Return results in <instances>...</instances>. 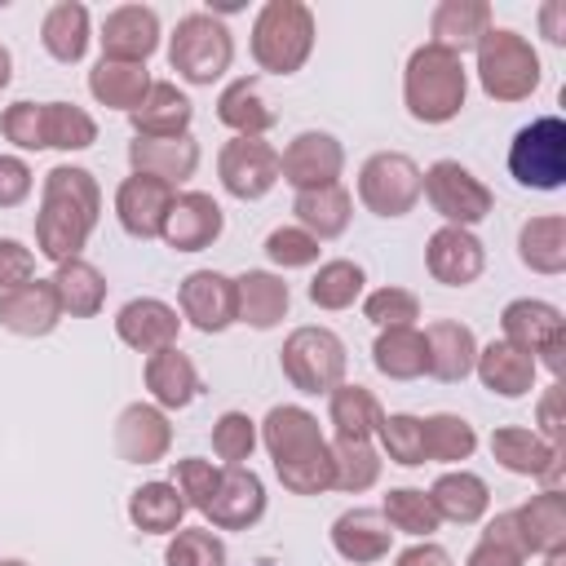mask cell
Here are the masks:
<instances>
[{
  "mask_svg": "<svg viewBox=\"0 0 566 566\" xmlns=\"http://www.w3.org/2000/svg\"><path fill=\"white\" fill-rule=\"evenodd\" d=\"M314 9L305 0H265L252 18V62L270 75H296L314 53Z\"/></svg>",
  "mask_w": 566,
  "mask_h": 566,
  "instance_id": "obj_4",
  "label": "cell"
},
{
  "mask_svg": "<svg viewBox=\"0 0 566 566\" xmlns=\"http://www.w3.org/2000/svg\"><path fill=\"white\" fill-rule=\"evenodd\" d=\"M261 447L270 451L274 478L283 482V491L292 495H323L336 482L332 469V442L318 429V416L296 407V402H279L265 411V420L256 424Z\"/></svg>",
  "mask_w": 566,
  "mask_h": 566,
  "instance_id": "obj_2",
  "label": "cell"
},
{
  "mask_svg": "<svg viewBox=\"0 0 566 566\" xmlns=\"http://www.w3.org/2000/svg\"><path fill=\"white\" fill-rule=\"evenodd\" d=\"M164 566H226V539L212 526H181L168 535Z\"/></svg>",
  "mask_w": 566,
  "mask_h": 566,
  "instance_id": "obj_49",
  "label": "cell"
},
{
  "mask_svg": "<svg viewBox=\"0 0 566 566\" xmlns=\"http://www.w3.org/2000/svg\"><path fill=\"white\" fill-rule=\"evenodd\" d=\"M35 172L27 168L22 155H0V208H18L31 199Z\"/></svg>",
  "mask_w": 566,
  "mask_h": 566,
  "instance_id": "obj_56",
  "label": "cell"
},
{
  "mask_svg": "<svg viewBox=\"0 0 566 566\" xmlns=\"http://www.w3.org/2000/svg\"><path fill=\"white\" fill-rule=\"evenodd\" d=\"M513 526H517L522 557L562 553L566 548V495H562V486H544L539 495L517 504L513 509Z\"/></svg>",
  "mask_w": 566,
  "mask_h": 566,
  "instance_id": "obj_22",
  "label": "cell"
},
{
  "mask_svg": "<svg viewBox=\"0 0 566 566\" xmlns=\"http://www.w3.org/2000/svg\"><path fill=\"white\" fill-rule=\"evenodd\" d=\"M420 429H424V460L429 464H460L478 451V429L455 411L420 416Z\"/></svg>",
  "mask_w": 566,
  "mask_h": 566,
  "instance_id": "obj_43",
  "label": "cell"
},
{
  "mask_svg": "<svg viewBox=\"0 0 566 566\" xmlns=\"http://www.w3.org/2000/svg\"><path fill=\"white\" fill-rule=\"evenodd\" d=\"M394 566H455V562H451V553H447L442 544H433V539H416L411 548H402V553L394 557Z\"/></svg>",
  "mask_w": 566,
  "mask_h": 566,
  "instance_id": "obj_59",
  "label": "cell"
},
{
  "mask_svg": "<svg viewBox=\"0 0 566 566\" xmlns=\"http://www.w3.org/2000/svg\"><path fill=\"white\" fill-rule=\"evenodd\" d=\"M363 287H367V274H363V265L358 261H349V256H336V261H323L318 270H314V279H310V301L318 305V310H349L358 296H363Z\"/></svg>",
  "mask_w": 566,
  "mask_h": 566,
  "instance_id": "obj_45",
  "label": "cell"
},
{
  "mask_svg": "<svg viewBox=\"0 0 566 566\" xmlns=\"http://www.w3.org/2000/svg\"><path fill=\"white\" fill-rule=\"evenodd\" d=\"M495 27L491 4L486 0H442L429 13V44L464 57L469 49H478V40Z\"/></svg>",
  "mask_w": 566,
  "mask_h": 566,
  "instance_id": "obj_30",
  "label": "cell"
},
{
  "mask_svg": "<svg viewBox=\"0 0 566 566\" xmlns=\"http://www.w3.org/2000/svg\"><path fill=\"white\" fill-rule=\"evenodd\" d=\"M469 97V71L464 57L438 49V44H420L407 57L402 71V106L416 124H451L464 111Z\"/></svg>",
  "mask_w": 566,
  "mask_h": 566,
  "instance_id": "obj_3",
  "label": "cell"
},
{
  "mask_svg": "<svg viewBox=\"0 0 566 566\" xmlns=\"http://www.w3.org/2000/svg\"><path fill=\"white\" fill-rule=\"evenodd\" d=\"M217 177L226 195L252 203L279 186V150L265 137H230L217 155Z\"/></svg>",
  "mask_w": 566,
  "mask_h": 566,
  "instance_id": "obj_13",
  "label": "cell"
},
{
  "mask_svg": "<svg viewBox=\"0 0 566 566\" xmlns=\"http://www.w3.org/2000/svg\"><path fill=\"white\" fill-rule=\"evenodd\" d=\"M256 442H261V433H256V420L248 411H221L212 420V455L221 464H248Z\"/></svg>",
  "mask_w": 566,
  "mask_h": 566,
  "instance_id": "obj_50",
  "label": "cell"
},
{
  "mask_svg": "<svg viewBox=\"0 0 566 566\" xmlns=\"http://www.w3.org/2000/svg\"><path fill=\"white\" fill-rule=\"evenodd\" d=\"M53 287H57L62 314H71V318H93L106 305V274L93 261H84V256L62 261L53 270Z\"/></svg>",
  "mask_w": 566,
  "mask_h": 566,
  "instance_id": "obj_42",
  "label": "cell"
},
{
  "mask_svg": "<svg viewBox=\"0 0 566 566\" xmlns=\"http://www.w3.org/2000/svg\"><path fill=\"white\" fill-rule=\"evenodd\" d=\"M177 305L195 332L217 336L234 323V279L221 270H190L177 287Z\"/></svg>",
  "mask_w": 566,
  "mask_h": 566,
  "instance_id": "obj_18",
  "label": "cell"
},
{
  "mask_svg": "<svg viewBox=\"0 0 566 566\" xmlns=\"http://www.w3.org/2000/svg\"><path fill=\"white\" fill-rule=\"evenodd\" d=\"M473 53H478V84L491 102H504V106L526 102L544 80L535 44L513 27H491Z\"/></svg>",
  "mask_w": 566,
  "mask_h": 566,
  "instance_id": "obj_5",
  "label": "cell"
},
{
  "mask_svg": "<svg viewBox=\"0 0 566 566\" xmlns=\"http://www.w3.org/2000/svg\"><path fill=\"white\" fill-rule=\"evenodd\" d=\"M539 31H544L548 44H566V4L562 0L539 4Z\"/></svg>",
  "mask_w": 566,
  "mask_h": 566,
  "instance_id": "obj_60",
  "label": "cell"
},
{
  "mask_svg": "<svg viewBox=\"0 0 566 566\" xmlns=\"http://www.w3.org/2000/svg\"><path fill=\"white\" fill-rule=\"evenodd\" d=\"M102 217V186L80 164H57L44 172L40 212H35V252L53 265L84 252Z\"/></svg>",
  "mask_w": 566,
  "mask_h": 566,
  "instance_id": "obj_1",
  "label": "cell"
},
{
  "mask_svg": "<svg viewBox=\"0 0 566 566\" xmlns=\"http://www.w3.org/2000/svg\"><path fill=\"white\" fill-rule=\"evenodd\" d=\"M544 566H566V548H562V553H548Z\"/></svg>",
  "mask_w": 566,
  "mask_h": 566,
  "instance_id": "obj_62",
  "label": "cell"
},
{
  "mask_svg": "<svg viewBox=\"0 0 566 566\" xmlns=\"http://www.w3.org/2000/svg\"><path fill=\"white\" fill-rule=\"evenodd\" d=\"M327 420L336 429V438H354V442H371L380 420H385V407L380 398L367 389V385H349L340 380L332 394H327Z\"/></svg>",
  "mask_w": 566,
  "mask_h": 566,
  "instance_id": "obj_40",
  "label": "cell"
},
{
  "mask_svg": "<svg viewBox=\"0 0 566 566\" xmlns=\"http://www.w3.org/2000/svg\"><path fill=\"white\" fill-rule=\"evenodd\" d=\"M0 133L18 150H49V142H44V102H13V106H4Z\"/></svg>",
  "mask_w": 566,
  "mask_h": 566,
  "instance_id": "obj_53",
  "label": "cell"
},
{
  "mask_svg": "<svg viewBox=\"0 0 566 566\" xmlns=\"http://www.w3.org/2000/svg\"><path fill=\"white\" fill-rule=\"evenodd\" d=\"M429 500H433V509H438L442 522L473 526V522H482L486 509H491V486H486V478L473 473V469H447V473L433 478Z\"/></svg>",
  "mask_w": 566,
  "mask_h": 566,
  "instance_id": "obj_33",
  "label": "cell"
},
{
  "mask_svg": "<svg viewBox=\"0 0 566 566\" xmlns=\"http://www.w3.org/2000/svg\"><path fill=\"white\" fill-rule=\"evenodd\" d=\"M517 261L544 279L562 274L566 270V217L562 212L526 217L517 230Z\"/></svg>",
  "mask_w": 566,
  "mask_h": 566,
  "instance_id": "obj_36",
  "label": "cell"
},
{
  "mask_svg": "<svg viewBox=\"0 0 566 566\" xmlns=\"http://www.w3.org/2000/svg\"><path fill=\"white\" fill-rule=\"evenodd\" d=\"M420 195L433 203V212L442 217V226H460V230H473L495 208L491 186L473 168H464L460 159H433L420 172Z\"/></svg>",
  "mask_w": 566,
  "mask_h": 566,
  "instance_id": "obj_8",
  "label": "cell"
},
{
  "mask_svg": "<svg viewBox=\"0 0 566 566\" xmlns=\"http://www.w3.org/2000/svg\"><path fill=\"white\" fill-rule=\"evenodd\" d=\"M292 212H296V226L305 234H314L318 243L323 239H340L354 221V195L345 186H323V190H301L292 199Z\"/></svg>",
  "mask_w": 566,
  "mask_h": 566,
  "instance_id": "obj_39",
  "label": "cell"
},
{
  "mask_svg": "<svg viewBox=\"0 0 566 566\" xmlns=\"http://www.w3.org/2000/svg\"><path fill=\"white\" fill-rule=\"evenodd\" d=\"M424 270L442 287H469L486 270V243L473 230L460 226H438L424 243Z\"/></svg>",
  "mask_w": 566,
  "mask_h": 566,
  "instance_id": "obj_15",
  "label": "cell"
},
{
  "mask_svg": "<svg viewBox=\"0 0 566 566\" xmlns=\"http://www.w3.org/2000/svg\"><path fill=\"white\" fill-rule=\"evenodd\" d=\"M234 62V35L212 9H195L177 18L168 35V66L186 84H217Z\"/></svg>",
  "mask_w": 566,
  "mask_h": 566,
  "instance_id": "obj_6",
  "label": "cell"
},
{
  "mask_svg": "<svg viewBox=\"0 0 566 566\" xmlns=\"http://www.w3.org/2000/svg\"><path fill=\"white\" fill-rule=\"evenodd\" d=\"M142 380H146V394L155 407L164 411H181L199 398V367L190 354H181L177 345L159 349V354H146V367H142Z\"/></svg>",
  "mask_w": 566,
  "mask_h": 566,
  "instance_id": "obj_27",
  "label": "cell"
},
{
  "mask_svg": "<svg viewBox=\"0 0 566 566\" xmlns=\"http://www.w3.org/2000/svg\"><path fill=\"white\" fill-rule=\"evenodd\" d=\"M195 119V102L172 80H150L142 106L128 115L133 137H186Z\"/></svg>",
  "mask_w": 566,
  "mask_h": 566,
  "instance_id": "obj_32",
  "label": "cell"
},
{
  "mask_svg": "<svg viewBox=\"0 0 566 566\" xmlns=\"http://www.w3.org/2000/svg\"><path fill=\"white\" fill-rule=\"evenodd\" d=\"M9 80H13V53L9 44H0V88H9Z\"/></svg>",
  "mask_w": 566,
  "mask_h": 566,
  "instance_id": "obj_61",
  "label": "cell"
},
{
  "mask_svg": "<svg viewBox=\"0 0 566 566\" xmlns=\"http://www.w3.org/2000/svg\"><path fill=\"white\" fill-rule=\"evenodd\" d=\"M172 199H177V190L168 181L146 177V172H133L115 190V217H119L124 234H133V239H159Z\"/></svg>",
  "mask_w": 566,
  "mask_h": 566,
  "instance_id": "obj_21",
  "label": "cell"
},
{
  "mask_svg": "<svg viewBox=\"0 0 566 566\" xmlns=\"http://www.w3.org/2000/svg\"><path fill=\"white\" fill-rule=\"evenodd\" d=\"M217 119H221L234 137H265V133L279 124V115H274V106L265 102L256 75H239V80H230V84L217 93Z\"/></svg>",
  "mask_w": 566,
  "mask_h": 566,
  "instance_id": "obj_34",
  "label": "cell"
},
{
  "mask_svg": "<svg viewBox=\"0 0 566 566\" xmlns=\"http://www.w3.org/2000/svg\"><path fill=\"white\" fill-rule=\"evenodd\" d=\"M363 318L376 327H416L420 318V296L411 287H376L363 296Z\"/></svg>",
  "mask_w": 566,
  "mask_h": 566,
  "instance_id": "obj_51",
  "label": "cell"
},
{
  "mask_svg": "<svg viewBox=\"0 0 566 566\" xmlns=\"http://www.w3.org/2000/svg\"><path fill=\"white\" fill-rule=\"evenodd\" d=\"M62 301H57V287L53 279H31L13 292H0V327L13 332V336H49L57 323H62Z\"/></svg>",
  "mask_w": 566,
  "mask_h": 566,
  "instance_id": "obj_24",
  "label": "cell"
},
{
  "mask_svg": "<svg viewBox=\"0 0 566 566\" xmlns=\"http://www.w3.org/2000/svg\"><path fill=\"white\" fill-rule=\"evenodd\" d=\"M221 230H226V212H221V203L212 195L177 190V199H172V208L164 217L159 239L172 252H203V248H212L221 239Z\"/></svg>",
  "mask_w": 566,
  "mask_h": 566,
  "instance_id": "obj_17",
  "label": "cell"
},
{
  "mask_svg": "<svg viewBox=\"0 0 566 566\" xmlns=\"http://www.w3.org/2000/svg\"><path fill=\"white\" fill-rule=\"evenodd\" d=\"M44 142L53 150H88L97 142V119L75 102H44Z\"/></svg>",
  "mask_w": 566,
  "mask_h": 566,
  "instance_id": "obj_47",
  "label": "cell"
},
{
  "mask_svg": "<svg viewBox=\"0 0 566 566\" xmlns=\"http://www.w3.org/2000/svg\"><path fill=\"white\" fill-rule=\"evenodd\" d=\"M190 509H186V500H181V491L172 486V482H142V486H133L128 491V522L137 526V531H146V535H172V531H181V517H186Z\"/></svg>",
  "mask_w": 566,
  "mask_h": 566,
  "instance_id": "obj_41",
  "label": "cell"
},
{
  "mask_svg": "<svg viewBox=\"0 0 566 566\" xmlns=\"http://www.w3.org/2000/svg\"><path fill=\"white\" fill-rule=\"evenodd\" d=\"M424 345H429V376L442 385H460L473 376L478 363V336L469 323L460 318H433L424 327Z\"/></svg>",
  "mask_w": 566,
  "mask_h": 566,
  "instance_id": "obj_29",
  "label": "cell"
},
{
  "mask_svg": "<svg viewBox=\"0 0 566 566\" xmlns=\"http://www.w3.org/2000/svg\"><path fill=\"white\" fill-rule=\"evenodd\" d=\"M35 279V252L22 239H0V292H13Z\"/></svg>",
  "mask_w": 566,
  "mask_h": 566,
  "instance_id": "obj_55",
  "label": "cell"
},
{
  "mask_svg": "<svg viewBox=\"0 0 566 566\" xmlns=\"http://www.w3.org/2000/svg\"><path fill=\"white\" fill-rule=\"evenodd\" d=\"M332 469H336V482L332 491H345V495H363L380 482V451L371 442H354V438H336L332 442Z\"/></svg>",
  "mask_w": 566,
  "mask_h": 566,
  "instance_id": "obj_46",
  "label": "cell"
},
{
  "mask_svg": "<svg viewBox=\"0 0 566 566\" xmlns=\"http://www.w3.org/2000/svg\"><path fill=\"white\" fill-rule=\"evenodd\" d=\"M102 57L111 62H142L159 49L164 31H159V13L150 4H115L102 18Z\"/></svg>",
  "mask_w": 566,
  "mask_h": 566,
  "instance_id": "obj_20",
  "label": "cell"
},
{
  "mask_svg": "<svg viewBox=\"0 0 566 566\" xmlns=\"http://www.w3.org/2000/svg\"><path fill=\"white\" fill-rule=\"evenodd\" d=\"M371 363L389 380H420L429 376V345L420 327H380L371 340Z\"/></svg>",
  "mask_w": 566,
  "mask_h": 566,
  "instance_id": "obj_38",
  "label": "cell"
},
{
  "mask_svg": "<svg viewBox=\"0 0 566 566\" xmlns=\"http://www.w3.org/2000/svg\"><path fill=\"white\" fill-rule=\"evenodd\" d=\"M279 367H283L292 389L318 398V394H332L345 380L349 354H345V340L332 327H292L283 349H279Z\"/></svg>",
  "mask_w": 566,
  "mask_h": 566,
  "instance_id": "obj_7",
  "label": "cell"
},
{
  "mask_svg": "<svg viewBox=\"0 0 566 566\" xmlns=\"http://www.w3.org/2000/svg\"><path fill=\"white\" fill-rule=\"evenodd\" d=\"M509 172L526 190H557L566 181V119L539 115L509 142Z\"/></svg>",
  "mask_w": 566,
  "mask_h": 566,
  "instance_id": "obj_9",
  "label": "cell"
},
{
  "mask_svg": "<svg viewBox=\"0 0 566 566\" xmlns=\"http://www.w3.org/2000/svg\"><path fill=\"white\" fill-rule=\"evenodd\" d=\"M491 455L500 469L517 473V478H535L544 486H557L562 482V447L539 438L535 429H522V424H500L491 433Z\"/></svg>",
  "mask_w": 566,
  "mask_h": 566,
  "instance_id": "obj_16",
  "label": "cell"
},
{
  "mask_svg": "<svg viewBox=\"0 0 566 566\" xmlns=\"http://www.w3.org/2000/svg\"><path fill=\"white\" fill-rule=\"evenodd\" d=\"M146 88H150V71H146L142 62H111V57H97L93 71H88V93H93V102L106 106V111L133 115V111L142 106Z\"/></svg>",
  "mask_w": 566,
  "mask_h": 566,
  "instance_id": "obj_37",
  "label": "cell"
},
{
  "mask_svg": "<svg viewBox=\"0 0 566 566\" xmlns=\"http://www.w3.org/2000/svg\"><path fill=\"white\" fill-rule=\"evenodd\" d=\"M473 376H478L482 389L495 394V398H526V394L535 389L539 363H535L531 354L513 349L509 340H491V345H478Z\"/></svg>",
  "mask_w": 566,
  "mask_h": 566,
  "instance_id": "obj_31",
  "label": "cell"
},
{
  "mask_svg": "<svg viewBox=\"0 0 566 566\" xmlns=\"http://www.w3.org/2000/svg\"><path fill=\"white\" fill-rule=\"evenodd\" d=\"M340 172H345V146L323 128H305L279 150V181H287L296 195L340 186Z\"/></svg>",
  "mask_w": 566,
  "mask_h": 566,
  "instance_id": "obj_12",
  "label": "cell"
},
{
  "mask_svg": "<svg viewBox=\"0 0 566 566\" xmlns=\"http://www.w3.org/2000/svg\"><path fill=\"white\" fill-rule=\"evenodd\" d=\"M332 548L336 557H345L349 566H371L380 557H389V544H394V531L389 522L380 517V509H345L336 522H332Z\"/></svg>",
  "mask_w": 566,
  "mask_h": 566,
  "instance_id": "obj_28",
  "label": "cell"
},
{
  "mask_svg": "<svg viewBox=\"0 0 566 566\" xmlns=\"http://www.w3.org/2000/svg\"><path fill=\"white\" fill-rule=\"evenodd\" d=\"M217 473H221V464L199 460V455H186V460L172 464V486L181 491L186 509H199V513H203V504H208V495H212V486H217Z\"/></svg>",
  "mask_w": 566,
  "mask_h": 566,
  "instance_id": "obj_54",
  "label": "cell"
},
{
  "mask_svg": "<svg viewBox=\"0 0 566 566\" xmlns=\"http://www.w3.org/2000/svg\"><path fill=\"white\" fill-rule=\"evenodd\" d=\"M535 433L539 438H548V442H557L562 447V385L553 380L544 394H539V402H535Z\"/></svg>",
  "mask_w": 566,
  "mask_h": 566,
  "instance_id": "obj_57",
  "label": "cell"
},
{
  "mask_svg": "<svg viewBox=\"0 0 566 566\" xmlns=\"http://www.w3.org/2000/svg\"><path fill=\"white\" fill-rule=\"evenodd\" d=\"M500 340H509L513 349L531 354L535 363H544L553 376L562 371V354H566V318L553 301L539 296H517L500 310Z\"/></svg>",
  "mask_w": 566,
  "mask_h": 566,
  "instance_id": "obj_10",
  "label": "cell"
},
{
  "mask_svg": "<svg viewBox=\"0 0 566 566\" xmlns=\"http://www.w3.org/2000/svg\"><path fill=\"white\" fill-rule=\"evenodd\" d=\"M376 438H380V455H389L394 464H402V469L424 464V429H420V416H411V411H385Z\"/></svg>",
  "mask_w": 566,
  "mask_h": 566,
  "instance_id": "obj_48",
  "label": "cell"
},
{
  "mask_svg": "<svg viewBox=\"0 0 566 566\" xmlns=\"http://www.w3.org/2000/svg\"><path fill=\"white\" fill-rule=\"evenodd\" d=\"M172 451L168 411L155 402H128L115 416V455L124 464H159Z\"/></svg>",
  "mask_w": 566,
  "mask_h": 566,
  "instance_id": "obj_19",
  "label": "cell"
},
{
  "mask_svg": "<svg viewBox=\"0 0 566 566\" xmlns=\"http://www.w3.org/2000/svg\"><path fill=\"white\" fill-rule=\"evenodd\" d=\"M265 482L261 473H252L248 464H221L217 486L203 504V517L212 522V531H248L265 517Z\"/></svg>",
  "mask_w": 566,
  "mask_h": 566,
  "instance_id": "obj_14",
  "label": "cell"
},
{
  "mask_svg": "<svg viewBox=\"0 0 566 566\" xmlns=\"http://www.w3.org/2000/svg\"><path fill=\"white\" fill-rule=\"evenodd\" d=\"M88 40H93V18H88V4L80 0H57L44 9L40 18V44L53 62H80L88 53Z\"/></svg>",
  "mask_w": 566,
  "mask_h": 566,
  "instance_id": "obj_35",
  "label": "cell"
},
{
  "mask_svg": "<svg viewBox=\"0 0 566 566\" xmlns=\"http://www.w3.org/2000/svg\"><path fill=\"white\" fill-rule=\"evenodd\" d=\"M380 517L389 522L394 535H411V539H429L442 526L429 491H420V486H389L380 500Z\"/></svg>",
  "mask_w": 566,
  "mask_h": 566,
  "instance_id": "obj_44",
  "label": "cell"
},
{
  "mask_svg": "<svg viewBox=\"0 0 566 566\" xmlns=\"http://www.w3.org/2000/svg\"><path fill=\"white\" fill-rule=\"evenodd\" d=\"M318 252H323L318 239L305 234L301 226H279V230L265 234V256H270L279 270H305V265L318 261Z\"/></svg>",
  "mask_w": 566,
  "mask_h": 566,
  "instance_id": "obj_52",
  "label": "cell"
},
{
  "mask_svg": "<svg viewBox=\"0 0 566 566\" xmlns=\"http://www.w3.org/2000/svg\"><path fill=\"white\" fill-rule=\"evenodd\" d=\"M358 203L376 217H407L420 203V164L402 150H376L358 168Z\"/></svg>",
  "mask_w": 566,
  "mask_h": 566,
  "instance_id": "obj_11",
  "label": "cell"
},
{
  "mask_svg": "<svg viewBox=\"0 0 566 566\" xmlns=\"http://www.w3.org/2000/svg\"><path fill=\"white\" fill-rule=\"evenodd\" d=\"M115 336H119L128 349H137V354H159V349L177 345L181 318H177V310H172L168 301H159V296H133V301L119 305V314H115Z\"/></svg>",
  "mask_w": 566,
  "mask_h": 566,
  "instance_id": "obj_23",
  "label": "cell"
},
{
  "mask_svg": "<svg viewBox=\"0 0 566 566\" xmlns=\"http://www.w3.org/2000/svg\"><path fill=\"white\" fill-rule=\"evenodd\" d=\"M199 159H203V150H199V142H195L190 133H186V137H133V142H128V164H133V172L159 177V181H168L172 190L199 172Z\"/></svg>",
  "mask_w": 566,
  "mask_h": 566,
  "instance_id": "obj_25",
  "label": "cell"
},
{
  "mask_svg": "<svg viewBox=\"0 0 566 566\" xmlns=\"http://www.w3.org/2000/svg\"><path fill=\"white\" fill-rule=\"evenodd\" d=\"M0 566H31V562H22V557H0Z\"/></svg>",
  "mask_w": 566,
  "mask_h": 566,
  "instance_id": "obj_63",
  "label": "cell"
},
{
  "mask_svg": "<svg viewBox=\"0 0 566 566\" xmlns=\"http://www.w3.org/2000/svg\"><path fill=\"white\" fill-rule=\"evenodd\" d=\"M292 287L274 270H243L234 279V323H248L256 332H270L287 318Z\"/></svg>",
  "mask_w": 566,
  "mask_h": 566,
  "instance_id": "obj_26",
  "label": "cell"
},
{
  "mask_svg": "<svg viewBox=\"0 0 566 566\" xmlns=\"http://www.w3.org/2000/svg\"><path fill=\"white\" fill-rule=\"evenodd\" d=\"M526 557L517 553V548H509V544H495V539H478L473 548H469V557H464V566H522Z\"/></svg>",
  "mask_w": 566,
  "mask_h": 566,
  "instance_id": "obj_58",
  "label": "cell"
}]
</instances>
